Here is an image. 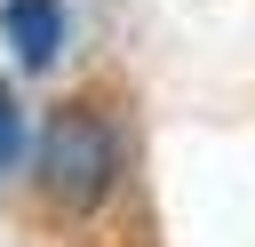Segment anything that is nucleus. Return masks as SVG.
Listing matches in <instances>:
<instances>
[{
    "label": "nucleus",
    "mask_w": 255,
    "mask_h": 247,
    "mask_svg": "<svg viewBox=\"0 0 255 247\" xmlns=\"http://www.w3.org/2000/svg\"><path fill=\"white\" fill-rule=\"evenodd\" d=\"M120 183V120L104 104H56L40 127V191L56 207H96Z\"/></svg>",
    "instance_id": "1"
},
{
    "label": "nucleus",
    "mask_w": 255,
    "mask_h": 247,
    "mask_svg": "<svg viewBox=\"0 0 255 247\" xmlns=\"http://www.w3.org/2000/svg\"><path fill=\"white\" fill-rule=\"evenodd\" d=\"M16 159H24V104H16V88L0 80V175H16Z\"/></svg>",
    "instance_id": "3"
},
{
    "label": "nucleus",
    "mask_w": 255,
    "mask_h": 247,
    "mask_svg": "<svg viewBox=\"0 0 255 247\" xmlns=\"http://www.w3.org/2000/svg\"><path fill=\"white\" fill-rule=\"evenodd\" d=\"M0 32L24 64H48L64 48V0H0Z\"/></svg>",
    "instance_id": "2"
}]
</instances>
